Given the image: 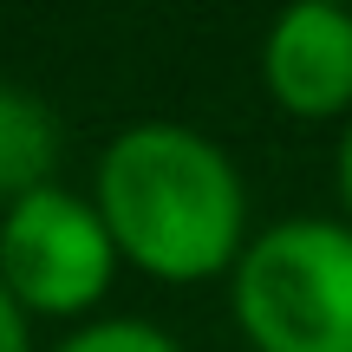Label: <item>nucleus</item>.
<instances>
[{"label": "nucleus", "mask_w": 352, "mask_h": 352, "mask_svg": "<svg viewBox=\"0 0 352 352\" xmlns=\"http://www.w3.org/2000/svg\"><path fill=\"white\" fill-rule=\"evenodd\" d=\"M228 307L254 352H352V222L287 215L248 235Z\"/></svg>", "instance_id": "nucleus-2"}, {"label": "nucleus", "mask_w": 352, "mask_h": 352, "mask_svg": "<svg viewBox=\"0 0 352 352\" xmlns=\"http://www.w3.org/2000/svg\"><path fill=\"white\" fill-rule=\"evenodd\" d=\"M91 202L118 241V261L164 287L235 274L248 248V183L235 157L196 124H124L98 151Z\"/></svg>", "instance_id": "nucleus-1"}, {"label": "nucleus", "mask_w": 352, "mask_h": 352, "mask_svg": "<svg viewBox=\"0 0 352 352\" xmlns=\"http://www.w3.org/2000/svg\"><path fill=\"white\" fill-rule=\"evenodd\" d=\"M52 352H183V346L164 327H151V320H85Z\"/></svg>", "instance_id": "nucleus-6"}, {"label": "nucleus", "mask_w": 352, "mask_h": 352, "mask_svg": "<svg viewBox=\"0 0 352 352\" xmlns=\"http://www.w3.org/2000/svg\"><path fill=\"white\" fill-rule=\"evenodd\" d=\"M59 164V118L39 91L0 78V209L26 202L33 189H52Z\"/></svg>", "instance_id": "nucleus-5"}, {"label": "nucleus", "mask_w": 352, "mask_h": 352, "mask_svg": "<svg viewBox=\"0 0 352 352\" xmlns=\"http://www.w3.org/2000/svg\"><path fill=\"white\" fill-rule=\"evenodd\" d=\"M0 352H33V320L7 294V280H0Z\"/></svg>", "instance_id": "nucleus-7"}, {"label": "nucleus", "mask_w": 352, "mask_h": 352, "mask_svg": "<svg viewBox=\"0 0 352 352\" xmlns=\"http://www.w3.org/2000/svg\"><path fill=\"white\" fill-rule=\"evenodd\" d=\"M340 209L352 222V118H346V138H340Z\"/></svg>", "instance_id": "nucleus-8"}, {"label": "nucleus", "mask_w": 352, "mask_h": 352, "mask_svg": "<svg viewBox=\"0 0 352 352\" xmlns=\"http://www.w3.org/2000/svg\"><path fill=\"white\" fill-rule=\"evenodd\" d=\"M261 85L287 118H352V7L294 0L261 39Z\"/></svg>", "instance_id": "nucleus-4"}, {"label": "nucleus", "mask_w": 352, "mask_h": 352, "mask_svg": "<svg viewBox=\"0 0 352 352\" xmlns=\"http://www.w3.org/2000/svg\"><path fill=\"white\" fill-rule=\"evenodd\" d=\"M118 241L104 228L98 202L78 189H33L0 215V280L26 307V320H78L111 294Z\"/></svg>", "instance_id": "nucleus-3"}]
</instances>
